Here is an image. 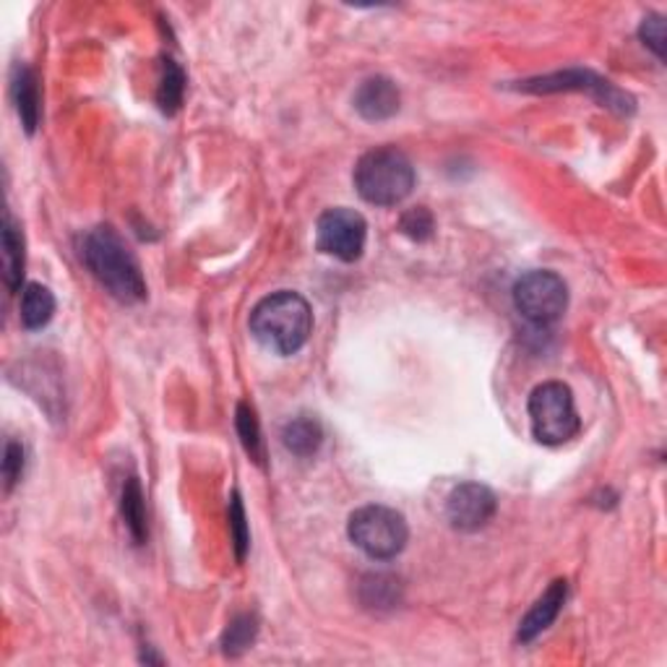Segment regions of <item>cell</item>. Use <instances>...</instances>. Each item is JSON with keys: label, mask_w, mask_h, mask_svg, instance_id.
<instances>
[{"label": "cell", "mask_w": 667, "mask_h": 667, "mask_svg": "<svg viewBox=\"0 0 667 667\" xmlns=\"http://www.w3.org/2000/svg\"><path fill=\"white\" fill-rule=\"evenodd\" d=\"M639 37H642V43L650 47L652 52L659 60H665V19L663 16H646L642 26H639Z\"/></svg>", "instance_id": "obj_23"}, {"label": "cell", "mask_w": 667, "mask_h": 667, "mask_svg": "<svg viewBox=\"0 0 667 667\" xmlns=\"http://www.w3.org/2000/svg\"><path fill=\"white\" fill-rule=\"evenodd\" d=\"M352 102H355V110L363 115L365 120L378 122V120H389L399 113L401 97L397 84H394L391 79L371 77L358 86Z\"/></svg>", "instance_id": "obj_11"}, {"label": "cell", "mask_w": 667, "mask_h": 667, "mask_svg": "<svg viewBox=\"0 0 667 667\" xmlns=\"http://www.w3.org/2000/svg\"><path fill=\"white\" fill-rule=\"evenodd\" d=\"M516 90L533 92V94H553V92H584L595 97L602 107H610L616 113H634V97L618 90L608 79L597 77L592 71H582V68H569V71L550 73V77H537L519 81Z\"/></svg>", "instance_id": "obj_7"}, {"label": "cell", "mask_w": 667, "mask_h": 667, "mask_svg": "<svg viewBox=\"0 0 667 667\" xmlns=\"http://www.w3.org/2000/svg\"><path fill=\"white\" fill-rule=\"evenodd\" d=\"M81 258L115 301L126 305L147 301V282L139 258L110 224H100L81 237Z\"/></svg>", "instance_id": "obj_1"}, {"label": "cell", "mask_w": 667, "mask_h": 667, "mask_svg": "<svg viewBox=\"0 0 667 667\" xmlns=\"http://www.w3.org/2000/svg\"><path fill=\"white\" fill-rule=\"evenodd\" d=\"M11 94L24 131L34 133L39 126V118H43V94H39L37 73H34L30 66H13Z\"/></svg>", "instance_id": "obj_12"}, {"label": "cell", "mask_w": 667, "mask_h": 667, "mask_svg": "<svg viewBox=\"0 0 667 667\" xmlns=\"http://www.w3.org/2000/svg\"><path fill=\"white\" fill-rule=\"evenodd\" d=\"M399 227H401V233H405L407 237H410V241H414V243H425L428 237L433 235L435 222H433V214L428 212L425 207H414V209H410V212H407V214H401Z\"/></svg>", "instance_id": "obj_22"}, {"label": "cell", "mask_w": 667, "mask_h": 667, "mask_svg": "<svg viewBox=\"0 0 667 667\" xmlns=\"http://www.w3.org/2000/svg\"><path fill=\"white\" fill-rule=\"evenodd\" d=\"M227 522H230V540H233L235 558L237 561H245V555H248V548H250V529H248V519H245L243 499L237 490L233 493V499H230Z\"/></svg>", "instance_id": "obj_20"}, {"label": "cell", "mask_w": 667, "mask_h": 667, "mask_svg": "<svg viewBox=\"0 0 667 667\" xmlns=\"http://www.w3.org/2000/svg\"><path fill=\"white\" fill-rule=\"evenodd\" d=\"M24 475V446L19 441H9L3 454V480H5V493L13 490Z\"/></svg>", "instance_id": "obj_24"}, {"label": "cell", "mask_w": 667, "mask_h": 667, "mask_svg": "<svg viewBox=\"0 0 667 667\" xmlns=\"http://www.w3.org/2000/svg\"><path fill=\"white\" fill-rule=\"evenodd\" d=\"M19 313H22L24 329H30V331L45 329V326L52 321V316H56V295H52L45 284L30 282L22 290Z\"/></svg>", "instance_id": "obj_14"}, {"label": "cell", "mask_w": 667, "mask_h": 667, "mask_svg": "<svg viewBox=\"0 0 667 667\" xmlns=\"http://www.w3.org/2000/svg\"><path fill=\"white\" fill-rule=\"evenodd\" d=\"M566 597H569V582L566 578H555V582L542 592V597H537V602L529 608L527 616L522 618L519 634H516L519 636V642L529 644L535 642L542 631H548L550 625L555 623V618L561 616L563 605H566Z\"/></svg>", "instance_id": "obj_10"}, {"label": "cell", "mask_w": 667, "mask_h": 667, "mask_svg": "<svg viewBox=\"0 0 667 667\" xmlns=\"http://www.w3.org/2000/svg\"><path fill=\"white\" fill-rule=\"evenodd\" d=\"M367 241V222L355 209L337 207L318 217L316 248L326 256L352 264L363 256Z\"/></svg>", "instance_id": "obj_8"}, {"label": "cell", "mask_w": 667, "mask_h": 667, "mask_svg": "<svg viewBox=\"0 0 667 667\" xmlns=\"http://www.w3.org/2000/svg\"><path fill=\"white\" fill-rule=\"evenodd\" d=\"M495 508H499V501H495L493 490L480 485V482H461L446 501L448 522L459 533H478V529L488 527L495 516Z\"/></svg>", "instance_id": "obj_9"}, {"label": "cell", "mask_w": 667, "mask_h": 667, "mask_svg": "<svg viewBox=\"0 0 667 667\" xmlns=\"http://www.w3.org/2000/svg\"><path fill=\"white\" fill-rule=\"evenodd\" d=\"M282 444L295 456H313L324 444V428L311 414H301L284 425Z\"/></svg>", "instance_id": "obj_16"}, {"label": "cell", "mask_w": 667, "mask_h": 667, "mask_svg": "<svg viewBox=\"0 0 667 667\" xmlns=\"http://www.w3.org/2000/svg\"><path fill=\"white\" fill-rule=\"evenodd\" d=\"M514 305L529 324L550 326L569 308V288L555 271H527L514 284Z\"/></svg>", "instance_id": "obj_6"}, {"label": "cell", "mask_w": 667, "mask_h": 667, "mask_svg": "<svg viewBox=\"0 0 667 667\" xmlns=\"http://www.w3.org/2000/svg\"><path fill=\"white\" fill-rule=\"evenodd\" d=\"M235 428L237 435H241V444L245 452H248L250 459H254L258 467H267V446H264L261 425H258L254 407H250L248 401H241V405H237Z\"/></svg>", "instance_id": "obj_18"}, {"label": "cell", "mask_w": 667, "mask_h": 667, "mask_svg": "<svg viewBox=\"0 0 667 667\" xmlns=\"http://www.w3.org/2000/svg\"><path fill=\"white\" fill-rule=\"evenodd\" d=\"M24 233L16 222H13L11 214L3 217V277H5V288L11 292L22 290V279H24Z\"/></svg>", "instance_id": "obj_13"}, {"label": "cell", "mask_w": 667, "mask_h": 667, "mask_svg": "<svg viewBox=\"0 0 667 667\" xmlns=\"http://www.w3.org/2000/svg\"><path fill=\"white\" fill-rule=\"evenodd\" d=\"M250 331L258 342L279 355H295L313 331V311L297 292H274L250 313Z\"/></svg>", "instance_id": "obj_2"}, {"label": "cell", "mask_w": 667, "mask_h": 667, "mask_svg": "<svg viewBox=\"0 0 667 667\" xmlns=\"http://www.w3.org/2000/svg\"><path fill=\"white\" fill-rule=\"evenodd\" d=\"M183 94H186V73L175 63L173 58H162L160 86H156V105L165 115H175L183 105Z\"/></svg>", "instance_id": "obj_17"}, {"label": "cell", "mask_w": 667, "mask_h": 667, "mask_svg": "<svg viewBox=\"0 0 667 667\" xmlns=\"http://www.w3.org/2000/svg\"><path fill=\"white\" fill-rule=\"evenodd\" d=\"M347 535L367 558L389 561V558H397L405 550L407 540H410V527H407V519L397 508L371 503V506L358 508L350 516Z\"/></svg>", "instance_id": "obj_5"}, {"label": "cell", "mask_w": 667, "mask_h": 667, "mask_svg": "<svg viewBox=\"0 0 667 667\" xmlns=\"http://www.w3.org/2000/svg\"><path fill=\"white\" fill-rule=\"evenodd\" d=\"M397 584V578L391 576H367L363 584V602L371 605V608H391L399 600Z\"/></svg>", "instance_id": "obj_21"}, {"label": "cell", "mask_w": 667, "mask_h": 667, "mask_svg": "<svg viewBox=\"0 0 667 667\" xmlns=\"http://www.w3.org/2000/svg\"><path fill=\"white\" fill-rule=\"evenodd\" d=\"M258 636V618L250 612H243L230 621L222 634V652L227 657H241L245 650H250Z\"/></svg>", "instance_id": "obj_19"}, {"label": "cell", "mask_w": 667, "mask_h": 667, "mask_svg": "<svg viewBox=\"0 0 667 667\" xmlns=\"http://www.w3.org/2000/svg\"><path fill=\"white\" fill-rule=\"evenodd\" d=\"M529 420L533 435L542 446H563L574 441L582 431L574 394L561 381H546L529 394Z\"/></svg>", "instance_id": "obj_4"}, {"label": "cell", "mask_w": 667, "mask_h": 667, "mask_svg": "<svg viewBox=\"0 0 667 667\" xmlns=\"http://www.w3.org/2000/svg\"><path fill=\"white\" fill-rule=\"evenodd\" d=\"M352 178L360 199L376 207H397L412 194L414 167L397 147H378L360 156Z\"/></svg>", "instance_id": "obj_3"}, {"label": "cell", "mask_w": 667, "mask_h": 667, "mask_svg": "<svg viewBox=\"0 0 667 667\" xmlns=\"http://www.w3.org/2000/svg\"><path fill=\"white\" fill-rule=\"evenodd\" d=\"M120 514L126 522L128 533H131L136 546H144L149 529H147V503L144 490H141L139 478H128L120 490Z\"/></svg>", "instance_id": "obj_15"}]
</instances>
